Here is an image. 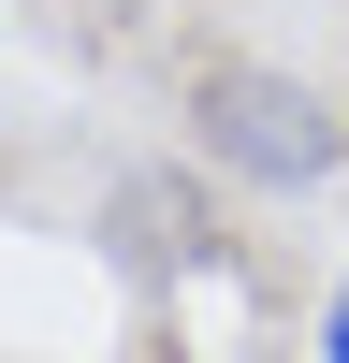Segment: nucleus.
<instances>
[{
    "mask_svg": "<svg viewBox=\"0 0 349 363\" xmlns=\"http://www.w3.org/2000/svg\"><path fill=\"white\" fill-rule=\"evenodd\" d=\"M189 145L233 174V189H320V174H349V116H335V87H306V73H277V58H218V73L189 87Z\"/></svg>",
    "mask_w": 349,
    "mask_h": 363,
    "instance_id": "1",
    "label": "nucleus"
},
{
    "mask_svg": "<svg viewBox=\"0 0 349 363\" xmlns=\"http://www.w3.org/2000/svg\"><path fill=\"white\" fill-rule=\"evenodd\" d=\"M320 363H349V277H335V306H320Z\"/></svg>",
    "mask_w": 349,
    "mask_h": 363,
    "instance_id": "2",
    "label": "nucleus"
}]
</instances>
